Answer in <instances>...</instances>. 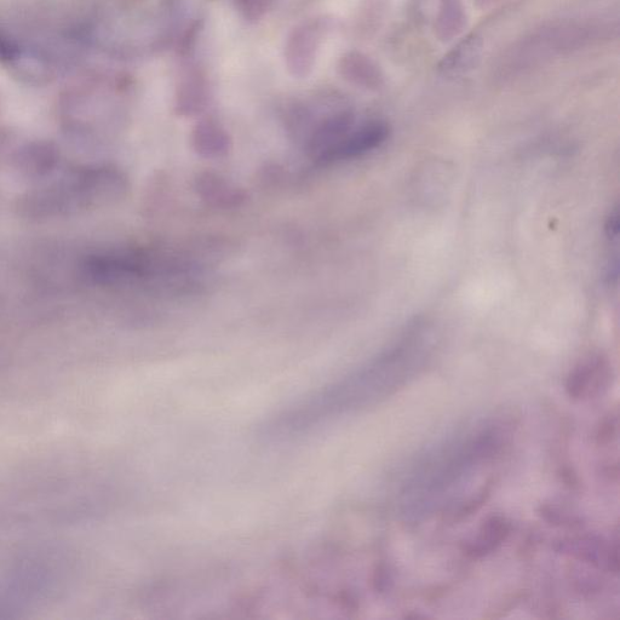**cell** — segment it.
<instances>
[{
	"instance_id": "cell-1",
	"label": "cell",
	"mask_w": 620,
	"mask_h": 620,
	"mask_svg": "<svg viewBox=\"0 0 620 620\" xmlns=\"http://www.w3.org/2000/svg\"><path fill=\"white\" fill-rule=\"evenodd\" d=\"M73 562L60 547L22 551L0 564V618L21 617L54 601L71 578Z\"/></svg>"
},
{
	"instance_id": "cell-2",
	"label": "cell",
	"mask_w": 620,
	"mask_h": 620,
	"mask_svg": "<svg viewBox=\"0 0 620 620\" xmlns=\"http://www.w3.org/2000/svg\"><path fill=\"white\" fill-rule=\"evenodd\" d=\"M129 189L126 176L112 166L86 168L53 188L39 193L40 210L66 211L80 206L107 204L122 199Z\"/></svg>"
},
{
	"instance_id": "cell-3",
	"label": "cell",
	"mask_w": 620,
	"mask_h": 620,
	"mask_svg": "<svg viewBox=\"0 0 620 620\" xmlns=\"http://www.w3.org/2000/svg\"><path fill=\"white\" fill-rule=\"evenodd\" d=\"M611 373L612 367L605 355L591 354L579 361L571 371L566 392L574 400L582 399L591 392H600L610 382Z\"/></svg>"
},
{
	"instance_id": "cell-4",
	"label": "cell",
	"mask_w": 620,
	"mask_h": 620,
	"mask_svg": "<svg viewBox=\"0 0 620 620\" xmlns=\"http://www.w3.org/2000/svg\"><path fill=\"white\" fill-rule=\"evenodd\" d=\"M194 191L202 202L218 210L240 208L246 200L243 188L214 171L200 172L195 176Z\"/></svg>"
},
{
	"instance_id": "cell-5",
	"label": "cell",
	"mask_w": 620,
	"mask_h": 620,
	"mask_svg": "<svg viewBox=\"0 0 620 620\" xmlns=\"http://www.w3.org/2000/svg\"><path fill=\"white\" fill-rule=\"evenodd\" d=\"M389 128L381 120H372L350 130L331 155L330 164L363 157L387 141Z\"/></svg>"
},
{
	"instance_id": "cell-6",
	"label": "cell",
	"mask_w": 620,
	"mask_h": 620,
	"mask_svg": "<svg viewBox=\"0 0 620 620\" xmlns=\"http://www.w3.org/2000/svg\"><path fill=\"white\" fill-rule=\"evenodd\" d=\"M192 146L199 157L221 159L231 152L232 140L220 123L216 120L205 119L193 130Z\"/></svg>"
},
{
	"instance_id": "cell-7",
	"label": "cell",
	"mask_w": 620,
	"mask_h": 620,
	"mask_svg": "<svg viewBox=\"0 0 620 620\" xmlns=\"http://www.w3.org/2000/svg\"><path fill=\"white\" fill-rule=\"evenodd\" d=\"M512 531L507 519H504L501 515H492L484 521L480 528V535L474 541H467L462 543L461 549L465 556L469 559H481L487 554H490L492 550H495L498 545L505 542Z\"/></svg>"
},
{
	"instance_id": "cell-8",
	"label": "cell",
	"mask_w": 620,
	"mask_h": 620,
	"mask_svg": "<svg viewBox=\"0 0 620 620\" xmlns=\"http://www.w3.org/2000/svg\"><path fill=\"white\" fill-rule=\"evenodd\" d=\"M343 70L348 78L361 85L376 86L381 79L376 67L366 57L360 55L347 57L344 60Z\"/></svg>"
},
{
	"instance_id": "cell-9",
	"label": "cell",
	"mask_w": 620,
	"mask_h": 620,
	"mask_svg": "<svg viewBox=\"0 0 620 620\" xmlns=\"http://www.w3.org/2000/svg\"><path fill=\"white\" fill-rule=\"evenodd\" d=\"M464 8L462 0H441L439 30L444 38L455 36L463 26Z\"/></svg>"
},
{
	"instance_id": "cell-10",
	"label": "cell",
	"mask_w": 620,
	"mask_h": 620,
	"mask_svg": "<svg viewBox=\"0 0 620 620\" xmlns=\"http://www.w3.org/2000/svg\"><path fill=\"white\" fill-rule=\"evenodd\" d=\"M478 38H468L464 43L459 45L450 56L445 57L444 71H463L465 68L472 65L474 59L478 57L480 45L478 44Z\"/></svg>"
},
{
	"instance_id": "cell-11",
	"label": "cell",
	"mask_w": 620,
	"mask_h": 620,
	"mask_svg": "<svg viewBox=\"0 0 620 620\" xmlns=\"http://www.w3.org/2000/svg\"><path fill=\"white\" fill-rule=\"evenodd\" d=\"M492 491V484H487L482 487L478 496L469 499L468 502H465L461 507H459L456 512H453L450 516L451 522H458L464 519L469 518L474 513L478 512V510L487 502V499L490 498Z\"/></svg>"
},
{
	"instance_id": "cell-12",
	"label": "cell",
	"mask_w": 620,
	"mask_h": 620,
	"mask_svg": "<svg viewBox=\"0 0 620 620\" xmlns=\"http://www.w3.org/2000/svg\"><path fill=\"white\" fill-rule=\"evenodd\" d=\"M618 435V416H607L604 421L601 422L600 427L597 428L596 442L599 446H606L612 444L617 439Z\"/></svg>"
},
{
	"instance_id": "cell-13",
	"label": "cell",
	"mask_w": 620,
	"mask_h": 620,
	"mask_svg": "<svg viewBox=\"0 0 620 620\" xmlns=\"http://www.w3.org/2000/svg\"><path fill=\"white\" fill-rule=\"evenodd\" d=\"M539 514L551 525L568 527L582 526L581 521L577 518H572L570 515L561 513L560 510L550 507V505H542V507L539 508Z\"/></svg>"
},
{
	"instance_id": "cell-14",
	"label": "cell",
	"mask_w": 620,
	"mask_h": 620,
	"mask_svg": "<svg viewBox=\"0 0 620 620\" xmlns=\"http://www.w3.org/2000/svg\"><path fill=\"white\" fill-rule=\"evenodd\" d=\"M269 0H239L240 11L249 19L260 17L267 9Z\"/></svg>"
},
{
	"instance_id": "cell-15",
	"label": "cell",
	"mask_w": 620,
	"mask_h": 620,
	"mask_svg": "<svg viewBox=\"0 0 620 620\" xmlns=\"http://www.w3.org/2000/svg\"><path fill=\"white\" fill-rule=\"evenodd\" d=\"M375 588L380 593H384L387 589H389V584H392V576H390V572L388 571V567L386 565H380L377 567L375 572Z\"/></svg>"
},
{
	"instance_id": "cell-16",
	"label": "cell",
	"mask_w": 620,
	"mask_h": 620,
	"mask_svg": "<svg viewBox=\"0 0 620 620\" xmlns=\"http://www.w3.org/2000/svg\"><path fill=\"white\" fill-rule=\"evenodd\" d=\"M562 482L571 490H578L581 487L578 475L574 473V470L570 467H562L559 472Z\"/></svg>"
},
{
	"instance_id": "cell-17",
	"label": "cell",
	"mask_w": 620,
	"mask_h": 620,
	"mask_svg": "<svg viewBox=\"0 0 620 620\" xmlns=\"http://www.w3.org/2000/svg\"><path fill=\"white\" fill-rule=\"evenodd\" d=\"M605 231L607 238L610 240H617L619 235V214L618 210L614 209L611 212L610 217L607 218Z\"/></svg>"
}]
</instances>
